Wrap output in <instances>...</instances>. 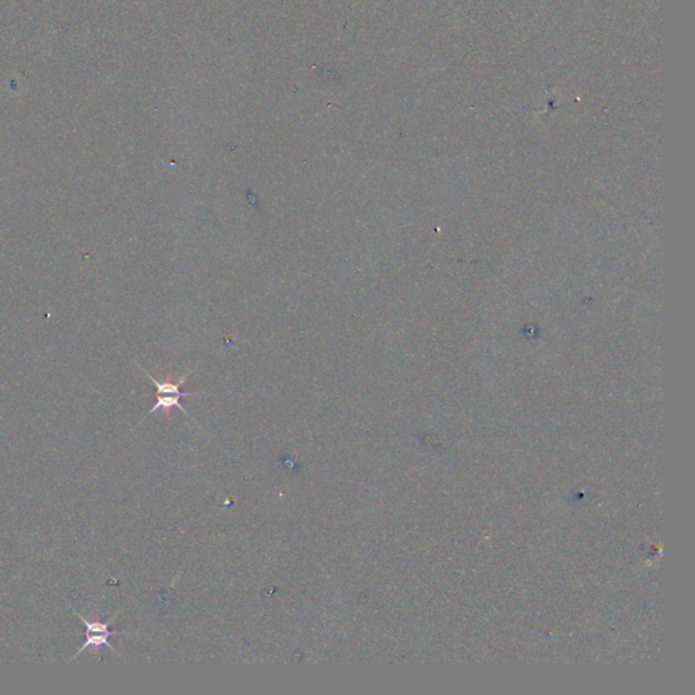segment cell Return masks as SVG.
<instances>
[{
    "mask_svg": "<svg viewBox=\"0 0 695 695\" xmlns=\"http://www.w3.org/2000/svg\"><path fill=\"white\" fill-rule=\"evenodd\" d=\"M136 366H137V367H139V368H140V370H141V371L147 375V378H150L151 381L155 384V387H156V395H169V394H176V395H182L184 398H188V397H202V395H205L204 392H190V391H188V392H184V391H181V388H180V387L185 383V380L188 379V377H189L190 374H191L193 371H190L188 375H185L182 379L178 380L177 383H173V381L170 379H166L165 381H159V380L155 379L152 375H150V374H148L144 368H141V367H140V364H137V363H136Z\"/></svg>",
    "mask_w": 695,
    "mask_h": 695,
    "instance_id": "cell-2",
    "label": "cell"
},
{
    "mask_svg": "<svg viewBox=\"0 0 695 695\" xmlns=\"http://www.w3.org/2000/svg\"><path fill=\"white\" fill-rule=\"evenodd\" d=\"M181 398H184L182 395H176V394H169V395H156V402L155 405L151 408V410L147 413V416L155 413L156 410L162 409L166 414H170L172 409L177 408L180 409L185 416L190 417L189 413L185 410V408L181 405Z\"/></svg>",
    "mask_w": 695,
    "mask_h": 695,
    "instance_id": "cell-3",
    "label": "cell"
},
{
    "mask_svg": "<svg viewBox=\"0 0 695 695\" xmlns=\"http://www.w3.org/2000/svg\"><path fill=\"white\" fill-rule=\"evenodd\" d=\"M73 613H75V615L80 620V622H82V624L84 625V628H86V631H84V637H86V639H84L83 645L79 648V650H78V652H76V653H75V655L69 659V661H73L76 657H79V656H80V655H82V653H83L87 648H94L95 650H99V649H101V646H108L112 652H115L117 656H120V653H119V652H117V650H116V649L110 645V642H109V638H110L112 635L128 634L127 632H112V631L109 629V628H110V625L115 622V620L120 615V611H119V613H116V614H115V615H113L109 621H106V622H101L98 618H97L95 621H87L83 615H80V614H79V613H76L75 610H73Z\"/></svg>",
    "mask_w": 695,
    "mask_h": 695,
    "instance_id": "cell-1",
    "label": "cell"
}]
</instances>
